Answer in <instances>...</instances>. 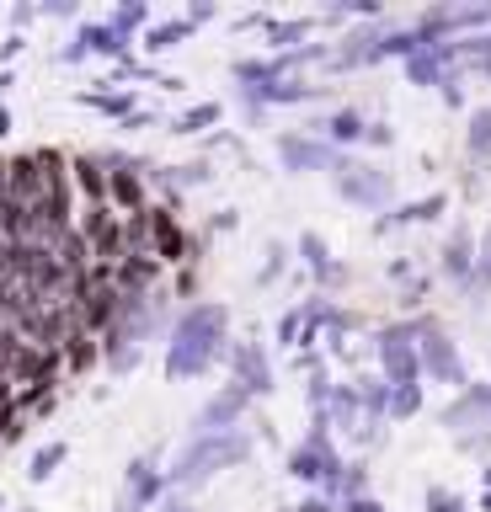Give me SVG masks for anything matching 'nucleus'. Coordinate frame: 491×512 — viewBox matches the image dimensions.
Masks as SVG:
<instances>
[{
    "label": "nucleus",
    "instance_id": "f257e3e1",
    "mask_svg": "<svg viewBox=\"0 0 491 512\" xmlns=\"http://www.w3.org/2000/svg\"><path fill=\"white\" fill-rule=\"evenodd\" d=\"M225 320H230L225 304H198V310H187L182 326H177V336H171L166 374H171V379H193V374H203V368L219 358V342H225Z\"/></svg>",
    "mask_w": 491,
    "mask_h": 512
},
{
    "label": "nucleus",
    "instance_id": "f03ea898",
    "mask_svg": "<svg viewBox=\"0 0 491 512\" xmlns=\"http://www.w3.org/2000/svg\"><path fill=\"white\" fill-rule=\"evenodd\" d=\"M251 454V443L246 438H203L198 448H187L182 454V464L171 475L182 480V486H193V480H203V475H214V470H230V464H241Z\"/></svg>",
    "mask_w": 491,
    "mask_h": 512
},
{
    "label": "nucleus",
    "instance_id": "7ed1b4c3",
    "mask_svg": "<svg viewBox=\"0 0 491 512\" xmlns=\"http://www.w3.org/2000/svg\"><path fill=\"white\" fill-rule=\"evenodd\" d=\"M337 187L347 192V198H358V203H385L390 198V182L374 166H342L337 171Z\"/></svg>",
    "mask_w": 491,
    "mask_h": 512
},
{
    "label": "nucleus",
    "instance_id": "20e7f679",
    "mask_svg": "<svg viewBox=\"0 0 491 512\" xmlns=\"http://www.w3.org/2000/svg\"><path fill=\"white\" fill-rule=\"evenodd\" d=\"M385 368H390L395 384H411V379H417V358H411V347H406L401 331L385 336Z\"/></svg>",
    "mask_w": 491,
    "mask_h": 512
},
{
    "label": "nucleus",
    "instance_id": "39448f33",
    "mask_svg": "<svg viewBox=\"0 0 491 512\" xmlns=\"http://www.w3.org/2000/svg\"><path fill=\"white\" fill-rule=\"evenodd\" d=\"M86 240H91V246H97V256H118V246H123L118 224L107 219V214H97V208H91V214H86Z\"/></svg>",
    "mask_w": 491,
    "mask_h": 512
},
{
    "label": "nucleus",
    "instance_id": "423d86ee",
    "mask_svg": "<svg viewBox=\"0 0 491 512\" xmlns=\"http://www.w3.org/2000/svg\"><path fill=\"white\" fill-rule=\"evenodd\" d=\"M150 230H155V251H161L166 262H177V256H182V230L171 224L166 208H150Z\"/></svg>",
    "mask_w": 491,
    "mask_h": 512
},
{
    "label": "nucleus",
    "instance_id": "0eeeda50",
    "mask_svg": "<svg viewBox=\"0 0 491 512\" xmlns=\"http://www.w3.org/2000/svg\"><path fill=\"white\" fill-rule=\"evenodd\" d=\"M235 368H241V384L246 390H267L273 384V374H267V358L257 347H235Z\"/></svg>",
    "mask_w": 491,
    "mask_h": 512
},
{
    "label": "nucleus",
    "instance_id": "6e6552de",
    "mask_svg": "<svg viewBox=\"0 0 491 512\" xmlns=\"http://www.w3.org/2000/svg\"><path fill=\"white\" fill-rule=\"evenodd\" d=\"M422 358H427V368H433L438 379H459V363H454V352H449V342H443L438 331H427V342H422Z\"/></svg>",
    "mask_w": 491,
    "mask_h": 512
},
{
    "label": "nucleus",
    "instance_id": "1a4fd4ad",
    "mask_svg": "<svg viewBox=\"0 0 491 512\" xmlns=\"http://www.w3.org/2000/svg\"><path fill=\"white\" fill-rule=\"evenodd\" d=\"M241 406H246V390H225L219 400H209V406H203V416H198V422L214 432V427H225V422H230V416L241 411Z\"/></svg>",
    "mask_w": 491,
    "mask_h": 512
},
{
    "label": "nucleus",
    "instance_id": "9d476101",
    "mask_svg": "<svg viewBox=\"0 0 491 512\" xmlns=\"http://www.w3.org/2000/svg\"><path fill=\"white\" fill-rule=\"evenodd\" d=\"M283 160H289L294 171H305V166H326V150L321 144H305V139H283Z\"/></svg>",
    "mask_w": 491,
    "mask_h": 512
},
{
    "label": "nucleus",
    "instance_id": "9b49d317",
    "mask_svg": "<svg viewBox=\"0 0 491 512\" xmlns=\"http://www.w3.org/2000/svg\"><path fill=\"white\" fill-rule=\"evenodd\" d=\"M491 406V390H475V395H465V400H459V406L449 411V416H443V422H449V427H459V422H470V416L475 411H486Z\"/></svg>",
    "mask_w": 491,
    "mask_h": 512
},
{
    "label": "nucleus",
    "instance_id": "f8f14e48",
    "mask_svg": "<svg viewBox=\"0 0 491 512\" xmlns=\"http://www.w3.org/2000/svg\"><path fill=\"white\" fill-rule=\"evenodd\" d=\"M470 150H475V155H491V107L475 112V123H470Z\"/></svg>",
    "mask_w": 491,
    "mask_h": 512
},
{
    "label": "nucleus",
    "instance_id": "ddd939ff",
    "mask_svg": "<svg viewBox=\"0 0 491 512\" xmlns=\"http://www.w3.org/2000/svg\"><path fill=\"white\" fill-rule=\"evenodd\" d=\"M75 176H81V192H86V198H102V192H107L102 171L91 166V160H75Z\"/></svg>",
    "mask_w": 491,
    "mask_h": 512
},
{
    "label": "nucleus",
    "instance_id": "4468645a",
    "mask_svg": "<svg viewBox=\"0 0 491 512\" xmlns=\"http://www.w3.org/2000/svg\"><path fill=\"white\" fill-rule=\"evenodd\" d=\"M113 198H118L123 208H134V203H139V176L118 171V176H113Z\"/></svg>",
    "mask_w": 491,
    "mask_h": 512
},
{
    "label": "nucleus",
    "instance_id": "2eb2a0df",
    "mask_svg": "<svg viewBox=\"0 0 491 512\" xmlns=\"http://www.w3.org/2000/svg\"><path fill=\"white\" fill-rule=\"evenodd\" d=\"M219 118V107H193L187 118H177V134H198L203 123H214Z\"/></svg>",
    "mask_w": 491,
    "mask_h": 512
},
{
    "label": "nucleus",
    "instance_id": "dca6fc26",
    "mask_svg": "<svg viewBox=\"0 0 491 512\" xmlns=\"http://www.w3.org/2000/svg\"><path fill=\"white\" fill-rule=\"evenodd\" d=\"M150 491H155V475H150V464H134V475H129V496H134V502H145Z\"/></svg>",
    "mask_w": 491,
    "mask_h": 512
},
{
    "label": "nucleus",
    "instance_id": "f3484780",
    "mask_svg": "<svg viewBox=\"0 0 491 512\" xmlns=\"http://www.w3.org/2000/svg\"><path fill=\"white\" fill-rule=\"evenodd\" d=\"M59 459H65V448H43V454L33 459V480H49V470H54Z\"/></svg>",
    "mask_w": 491,
    "mask_h": 512
},
{
    "label": "nucleus",
    "instance_id": "a211bd4d",
    "mask_svg": "<svg viewBox=\"0 0 491 512\" xmlns=\"http://www.w3.org/2000/svg\"><path fill=\"white\" fill-rule=\"evenodd\" d=\"M177 38H187V27H182V22H177V27H155V32H150V48H171Z\"/></svg>",
    "mask_w": 491,
    "mask_h": 512
},
{
    "label": "nucleus",
    "instance_id": "6ab92c4d",
    "mask_svg": "<svg viewBox=\"0 0 491 512\" xmlns=\"http://www.w3.org/2000/svg\"><path fill=\"white\" fill-rule=\"evenodd\" d=\"M331 134H337V139H358V118H353V112H337V118H331Z\"/></svg>",
    "mask_w": 491,
    "mask_h": 512
},
{
    "label": "nucleus",
    "instance_id": "aec40b11",
    "mask_svg": "<svg viewBox=\"0 0 491 512\" xmlns=\"http://www.w3.org/2000/svg\"><path fill=\"white\" fill-rule=\"evenodd\" d=\"M395 411H417V390H411V384H401V390H395Z\"/></svg>",
    "mask_w": 491,
    "mask_h": 512
},
{
    "label": "nucleus",
    "instance_id": "412c9836",
    "mask_svg": "<svg viewBox=\"0 0 491 512\" xmlns=\"http://www.w3.org/2000/svg\"><path fill=\"white\" fill-rule=\"evenodd\" d=\"M427 502H433L438 512H459V502H454V496H449V491H433V496H427Z\"/></svg>",
    "mask_w": 491,
    "mask_h": 512
},
{
    "label": "nucleus",
    "instance_id": "4be33fe9",
    "mask_svg": "<svg viewBox=\"0 0 491 512\" xmlns=\"http://www.w3.org/2000/svg\"><path fill=\"white\" fill-rule=\"evenodd\" d=\"M481 278H491V230H486V246H481Z\"/></svg>",
    "mask_w": 491,
    "mask_h": 512
},
{
    "label": "nucleus",
    "instance_id": "5701e85b",
    "mask_svg": "<svg viewBox=\"0 0 491 512\" xmlns=\"http://www.w3.org/2000/svg\"><path fill=\"white\" fill-rule=\"evenodd\" d=\"M347 512H379L374 502H353V507H347Z\"/></svg>",
    "mask_w": 491,
    "mask_h": 512
},
{
    "label": "nucleus",
    "instance_id": "b1692460",
    "mask_svg": "<svg viewBox=\"0 0 491 512\" xmlns=\"http://www.w3.org/2000/svg\"><path fill=\"white\" fill-rule=\"evenodd\" d=\"M299 512H326V507H321V502H305V507H299Z\"/></svg>",
    "mask_w": 491,
    "mask_h": 512
},
{
    "label": "nucleus",
    "instance_id": "393cba45",
    "mask_svg": "<svg viewBox=\"0 0 491 512\" xmlns=\"http://www.w3.org/2000/svg\"><path fill=\"white\" fill-rule=\"evenodd\" d=\"M486 475H491V470H486Z\"/></svg>",
    "mask_w": 491,
    "mask_h": 512
}]
</instances>
